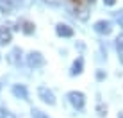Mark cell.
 Wrapping results in <instances>:
<instances>
[{"mask_svg": "<svg viewBox=\"0 0 123 118\" xmlns=\"http://www.w3.org/2000/svg\"><path fill=\"white\" fill-rule=\"evenodd\" d=\"M32 118H48V116L43 115L39 109H32Z\"/></svg>", "mask_w": 123, "mask_h": 118, "instance_id": "obj_14", "label": "cell"}, {"mask_svg": "<svg viewBox=\"0 0 123 118\" xmlns=\"http://www.w3.org/2000/svg\"><path fill=\"white\" fill-rule=\"evenodd\" d=\"M12 93L18 97V98H22V100L29 98V93H27V90H25L23 84H14V86H12Z\"/></svg>", "mask_w": 123, "mask_h": 118, "instance_id": "obj_7", "label": "cell"}, {"mask_svg": "<svg viewBox=\"0 0 123 118\" xmlns=\"http://www.w3.org/2000/svg\"><path fill=\"white\" fill-rule=\"evenodd\" d=\"M27 65L31 68H39L45 65V57L41 56V52H31L27 56Z\"/></svg>", "mask_w": 123, "mask_h": 118, "instance_id": "obj_1", "label": "cell"}, {"mask_svg": "<svg viewBox=\"0 0 123 118\" xmlns=\"http://www.w3.org/2000/svg\"><path fill=\"white\" fill-rule=\"evenodd\" d=\"M43 2H48V4H57L59 0H43Z\"/></svg>", "mask_w": 123, "mask_h": 118, "instance_id": "obj_17", "label": "cell"}, {"mask_svg": "<svg viewBox=\"0 0 123 118\" xmlns=\"http://www.w3.org/2000/svg\"><path fill=\"white\" fill-rule=\"evenodd\" d=\"M20 56H22V50L20 48H12L9 54H7V63H11V65H18L20 63Z\"/></svg>", "mask_w": 123, "mask_h": 118, "instance_id": "obj_8", "label": "cell"}, {"mask_svg": "<svg viewBox=\"0 0 123 118\" xmlns=\"http://www.w3.org/2000/svg\"><path fill=\"white\" fill-rule=\"evenodd\" d=\"M55 31H57L59 36H64V38H71L73 36V29H71L70 25H66V23H59Z\"/></svg>", "mask_w": 123, "mask_h": 118, "instance_id": "obj_6", "label": "cell"}, {"mask_svg": "<svg viewBox=\"0 0 123 118\" xmlns=\"http://www.w3.org/2000/svg\"><path fill=\"white\" fill-rule=\"evenodd\" d=\"M116 20H118V22H120V23L123 25V11H120V13L116 14Z\"/></svg>", "mask_w": 123, "mask_h": 118, "instance_id": "obj_15", "label": "cell"}, {"mask_svg": "<svg viewBox=\"0 0 123 118\" xmlns=\"http://www.w3.org/2000/svg\"><path fill=\"white\" fill-rule=\"evenodd\" d=\"M121 118H123V116H121Z\"/></svg>", "mask_w": 123, "mask_h": 118, "instance_id": "obj_22", "label": "cell"}, {"mask_svg": "<svg viewBox=\"0 0 123 118\" xmlns=\"http://www.w3.org/2000/svg\"><path fill=\"white\" fill-rule=\"evenodd\" d=\"M37 95H39V98L43 100V102L50 104V106H54V104H55V97H54V93H52L46 86H39V88H37Z\"/></svg>", "mask_w": 123, "mask_h": 118, "instance_id": "obj_2", "label": "cell"}, {"mask_svg": "<svg viewBox=\"0 0 123 118\" xmlns=\"http://www.w3.org/2000/svg\"><path fill=\"white\" fill-rule=\"evenodd\" d=\"M68 98H70V102L73 104L77 109H82L84 107V102H86L84 93H80V91H70V93H68Z\"/></svg>", "mask_w": 123, "mask_h": 118, "instance_id": "obj_3", "label": "cell"}, {"mask_svg": "<svg viewBox=\"0 0 123 118\" xmlns=\"http://www.w3.org/2000/svg\"><path fill=\"white\" fill-rule=\"evenodd\" d=\"M11 39H12V32L7 27H0V47L11 43Z\"/></svg>", "mask_w": 123, "mask_h": 118, "instance_id": "obj_5", "label": "cell"}, {"mask_svg": "<svg viewBox=\"0 0 123 118\" xmlns=\"http://www.w3.org/2000/svg\"><path fill=\"white\" fill-rule=\"evenodd\" d=\"M82 72V59H79V61L73 63V68H71V75H77Z\"/></svg>", "mask_w": 123, "mask_h": 118, "instance_id": "obj_10", "label": "cell"}, {"mask_svg": "<svg viewBox=\"0 0 123 118\" xmlns=\"http://www.w3.org/2000/svg\"><path fill=\"white\" fill-rule=\"evenodd\" d=\"M23 32L25 34H32L34 32V25L31 22H23Z\"/></svg>", "mask_w": 123, "mask_h": 118, "instance_id": "obj_12", "label": "cell"}, {"mask_svg": "<svg viewBox=\"0 0 123 118\" xmlns=\"http://www.w3.org/2000/svg\"><path fill=\"white\" fill-rule=\"evenodd\" d=\"M0 88H2V86H0Z\"/></svg>", "mask_w": 123, "mask_h": 118, "instance_id": "obj_21", "label": "cell"}, {"mask_svg": "<svg viewBox=\"0 0 123 118\" xmlns=\"http://www.w3.org/2000/svg\"><path fill=\"white\" fill-rule=\"evenodd\" d=\"M95 31L100 32V34H109V32L112 31L111 22H105V20H100V22H96V23H95Z\"/></svg>", "mask_w": 123, "mask_h": 118, "instance_id": "obj_4", "label": "cell"}, {"mask_svg": "<svg viewBox=\"0 0 123 118\" xmlns=\"http://www.w3.org/2000/svg\"><path fill=\"white\" fill-rule=\"evenodd\" d=\"M0 118H18L14 113L7 111V109H0Z\"/></svg>", "mask_w": 123, "mask_h": 118, "instance_id": "obj_13", "label": "cell"}, {"mask_svg": "<svg viewBox=\"0 0 123 118\" xmlns=\"http://www.w3.org/2000/svg\"><path fill=\"white\" fill-rule=\"evenodd\" d=\"M22 4H25V6H27V4H29V0H22Z\"/></svg>", "mask_w": 123, "mask_h": 118, "instance_id": "obj_18", "label": "cell"}, {"mask_svg": "<svg viewBox=\"0 0 123 118\" xmlns=\"http://www.w3.org/2000/svg\"><path fill=\"white\" fill-rule=\"evenodd\" d=\"M105 2V6H114V4H116V0H104Z\"/></svg>", "mask_w": 123, "mask_h": 118, "instance_id": "obj_16", "label": "cell"}, {"mask_svg": "<svg viewBox=\"0 0 123 118\" xmlns=\"http://www.w3.org/2000/svg\"><path fill=\"white\" fill-rule=\"evenodd\" d=\"M116 45H118V52H120V57H123V34H120V36H118Z\"/></svg>", "mask_w": 123, "mask_h": 118, "instance_id": "obj_11", "label": "cell"}, {"mask_svg": "<svg viewBox=\"0 0 123 118\" xmlns=\"http://www.w3.org/2000/svg\"><path fill=\"white\" fill-rule=\"evenodd\" d=\"M89 2H95V0H89Z\"/></svg>", "mask_w": 123, "mask_h": 118, "instance_id": "obj_20", "label": "cell"}, {"mask_svg": "<svg viewBox=\"0 0 123 118\" xmlns=\"http://www.w3.org/2000/svg\"><path fill=\"white\" fill-rule=\"evenodd\" d=\"M12 9H14V6L11 0H0V13L9 14V13H12Z\"/></svg>", "mask_w": 123, "mask_h": 118, "instance_id": "obj_9", "label": "cell"}, {"mask_svg": "<svg viewBox=\"0 0 123 118\" xmlns=\"http://www.w3.org/2000/svg\"><path fill=\"white\" fill-rule=\"evenodd\" d=\"M71 2H77V4H79V2H80V0H71Z\"/></svg>", "mask_w": 123, "mask_h": 118, "instance_id": "obj_19", "label": "cell"}]
</instances>
